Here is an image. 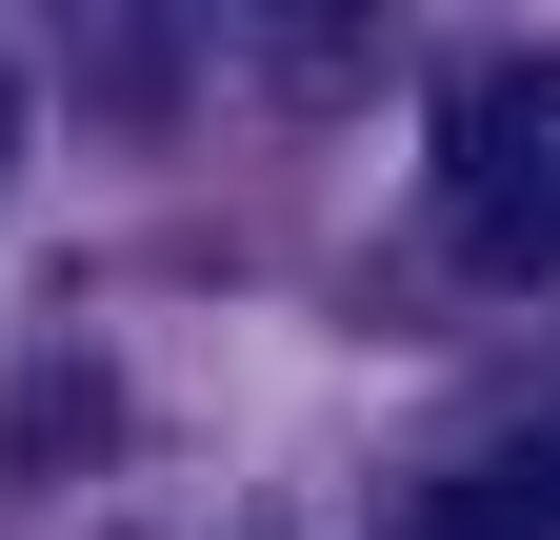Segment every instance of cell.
<instances>
[{
    "label": "cell",
    "instance_id": "2",
    "mask_svg": "<svg viewBox=\"0 0 560 540\" xmlns=\"http://www.w3.org/2000/svg\"><path fill=\"white\" fill-rule=\"evenodd\" d=\"M0 141H21V101H0Z\"/></svg>",
    "mask_w": 560,
    "mask_h": 540
},
{
    "label": "cell",
    "instance_id": "1",
    "mask_svg": "<svg viewBox=\"0 0 560 540\" xmlns=\"http://www.w3.org/2000/svg\"><path fill=\"white\" fill-rule=\"evenodd\" d=\"M540 60H501V81L460 101V260L480 281H540Z\"/></svg>",
    "mask_w": 560,
    "mask_h": 540
}]
</instances>
